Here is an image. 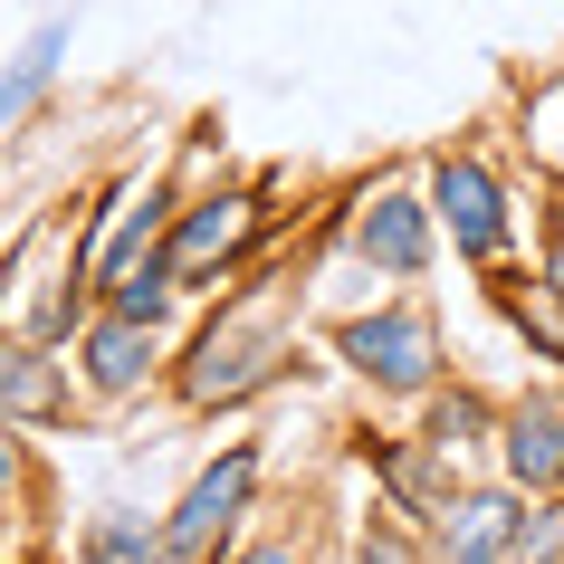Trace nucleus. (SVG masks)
Returning <instances> with one entry per match:
<instances>
[{"instance_id": "f257e3e1", "label": "nucleus", "mask_w": 564, "mask_h": 564, "mask_svg": "<svg viewBox=\"0 0 564 564\" xmlns=\"http://www.w3.org/2000/svg\"><path fill=\"white\" fill-rule=\"evenodd\" d=\"M288 364H297L288 316H278V306H259V297H230L202 335H192V345H182L173 402H182V412H239V402H249V392H268Z\"/></svg>"}, {"instance_id": "f03ea898", "label": "nucleus", "mask_w": 564, "mask_h": 564, "mask_svg": "<svg viewBox=\"0 0 564 564\" xmlns=\"http://www.w3.org/2000/svg\"><path fill=\"white\" fill-rule=\"evenodd\" d=\"M335 355H345L355 383L392 392V402H431V392H441V316H431L421 297L364 306V316L335 326Z\"/></svg>"}, {"instance_id": "7ed1b4c3", "label": "nucleus", "mask_w": 564, "mask_h": 564, "mask_svg": "<svg viewBox=\"0 0 564 564\" xmlns=\"http://www.w3.org/2000/svg\"><path fill=\"white\" fill-rule=\"evenodd\" d=\"M259 239H268V192L220 182V192H192V202L173 210L163 259H173V278L202 297V288H220V278H239V268L259 259Z\"/></svg>"}, {"instance_id": "20e7f679", "label": "nucleus", "mask_w": 564, "mask_h": 564, "mask_svg": "<svg viewBox=\"0 0 564 564\" xmlns=\"http://www.w3.org/2000/svg\"><path fill=\"white\" fill-rule=\"evenodd\" d=\"M431 210H441V230H449V249L459 259H478V268H498L507 249H517V192L498 182V163L488 153H469V144H449V153H431Z\"/></svg>"}, {"instance_id": "39448f33", "label": "nucleus", "mask_w": 564, "mask_h": 564, "mask_svg": "<svg viewBox=\"0 0 564 564\" xmlns=\"http://www.w3.org/2000/svg\"><path fill=\"white\" fill-rule=\"evenodd\" d=\"M173 210H182V202H173V182H153V173H124V182H106V202L87 210V230H77V249H67V278L106 297V278H116L124 259L163 249Z\"/></svg>"}, {"instance_id": "423d86ee", "label": "nucleus", "mask_w": 564, "mask_h": 564, "mask_svg": "<svg viewBox=\"0 0 564 564\" xmlns=\"http://www.w3.org/2000/svg\"><path fill=\"white\" fill-rule=\"evenodd\" d=\"M249 498H259V441H230L220 459H202V469H192V488H182L173 507H163L173 564H220V545L239 535Z\"/></svg>"}, {"instance_id": "0eeeda50", "label": "nucleus", "mask_w": 564, "mask_h": 564, "mask_svg": "<svg viewBox=\"0 0 564 564\" xmlns=\"http://www.w3.org/2000/svg\"><path fill=\"white\" fill-rule=\"evenodd\" d=\"M345 249H355L373 278H421L431 249H441V210H431V192L373 182V192L355 202V220H345Z\"/></svg>"}, {"instance_id": "6e6552de", "label": "nucleus", "mask_w": 564, "mask_h": 564, "mask_svg": "<svg viewBox=\"0 0 564 564\" xmlns=\"http://www.w3.org/2000/svg\"><path fill=\"white\" fill-rule=\"evenodd\" d=\"M153 373H163V326L124 316V306H96L87 335H77V392L87 402H144Z\"/></svg>"}, {"instance_id": "1a4fd4ad", "label": "nucleus", "mask_w": 564, "mask_h": 564, "mask_svg": "<svg viewBox=\"0 0 564 564\" xmlns=\"http://www.w3.org/2000/svg\"><path fill=\"white\" fill-rule=\"evenodd\" d=\"M527 488H459V498L431 517V564H517V535H527Z\"/></svg>"}, {"instance_id": "9d476101", "label": "nucleus", "mask_w": 564, "mask_h": 564, "mask_svg": "<svg viewBox=\"0 0 564 564\" xmlns=\"http://www.w3.org/2000/svg\"><path fill=\"white\" fill-rule=\"evenodd\" d=\"M498 459H507V478H517L527 498H555V488H564V392H527V402H507Z\"/></svg>"}, {"instance_id": "9b49d317", "label": "nucleus", "mask_w": 564, "mask_h": 564, "mask_svg": "<svg viewBox=\"0 0 564 564\" xmlns=\"http://www.w3.org/2000/svg\"><path fill=\"white\" fill-rule=\"evenodd\" d=\"M77 564H173V535H163V517L96 507L87 527H77Z\"/></svg>"}, {"instance_id": "f8f14e48", "label": "nucleus", "mask_w": 564, "mask_h": 564, "mask_svg": "<svg viewBox=\"0 0 564 564\" xmlns=\"http://www.w3.org/2000/svg\"><path fill=\"white\" fill-rule=\"evenodd\" d=\"M0 402H10V421H67V364H48V345L20 335L0 364Z\"/></svg>"}, {"instance_id": "ddd939ff", "label": "nucleus", "mask_w": 564, "mask_h": 564, "mask_svg": "<svg viewBox=\"0 0 564 564\" xmlns=\"http://www.w3.org/2000/svg\"><path fill=\"white\" fill-rule=\"evenodd\" d=\"M182 297H192V288L173 278V259H163V249H144V259H124L116 278H106V297H96V306H124V316H144V326H173Z\"/></svg>"}, {"instance_id": "4468645a", "label": "nucleus", "mask_w": 564, "mask_h": 564, "mask_svg": "<svg viewBox=\"0 0 564 564\" xmlns=\"http://www.w3.org/2000/svg\"><path fill=\"white\" fill-rule=\"evenodd\" d=\"M58 58H67V20H39V30L20 39V58H10V87H0V116H10V124H30V106L48 96Z\"/></svg>"}, {"instance_id": "2eb2a0df", "label": "nucleus", "mask_w": 564, "mask_h": 564, "mask_svg": "<svg viewBox=\"0 0 564 564\" xmlns=\"http://www.w3.org/2000/svg\"><path fill=\"white\" fill-rule=\"evenodd\" d=\"M498 421L478 392H431V421H421V441H441V449H478V441H498Z\"/></svg>"}, {"instance_id": "dca6fc26", "label": "nucleus", "mask_w": 564, "mask_h": 564, "mask_svg": "<svg viewBox=\"0 0 564 564\" xmlns=\"http://www.w3.org/2000/svg\"><path fill=\"white\" fill-rule=\"evenodd\" d=\"M527 153L545 173H564V77H545V87L527 96Z\"/></svg>"}, {"instance_id": "f3484780", "label": "nucleus", "mask_w": 564, "mask_h": 564, "mask_svg": "<svg viewBox=\"0 0 564 564\" xmlns=\"http://www.w3.org/2000/svg\"><path fill=\"white\" fill-rule=\"evenodd\" d=\"M355 564H431L412 545V527H392V517H364V535H355Z\"/></svg>"}, {"instance_id": "a211bd4d", "label": "nucleus", "mask_w": 564, "mask_h": 564, "mask_svg": "<svg viewBox=\"0 0 564 564\" xmlns=\"http://www.w3.org/2000/svg\"><path fill=\"white\" fill-rule=\"evenodd\" d=\"M555 555H564V507H535L517 535V564H555Z\"/></svg>"}, {"instance_id": "6ab92c4d", "label": "nucleus", "mask_w": 564, "mask_h": 564, "mask_svg": "<svg viewBox=\"0 0 564 564\" xmlns=\"http://www.w3.org/2000/svg\"><path fill=\"white\" fill-rule=\"evenodd\" d=\"M535 288H545V306H555V326H564V210H555V230H545V259H535Z\"/></svg>"}, {"instance_id": "aec40b11", "label": "nucleus", "mask_w": 564, "mask_h": 564, "mask_svg": "<svg viewBox=\"0 0 564 564\" xmlns=\"http://www.w3.org/2000/svg\"><path fill=\"white\" fill-rule=\"evenodd\" d=\"M230 564H306V535H259V545H239Z\"/></svg>"}]
</instances>
